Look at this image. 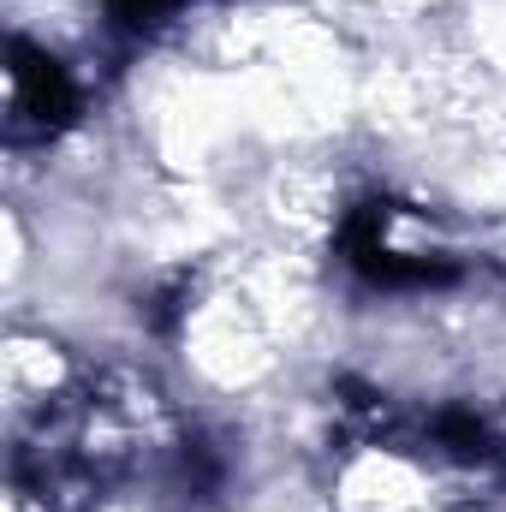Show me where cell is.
<instances>
[{
    "instance_id": "1",
    "label": "cell",
    "mask_w": 506,
    "mask_h": 512,
    "mask_svg": "<svg viewBox=\"0 0 506 512\" xmlns=\"http://www.w3.org/2000/svg\"><path fill=\"white\" fill-rule=\"evenodd\" d=\"M78 90L54 54H36L30 42H12V126L18 131H54L72 120Z\"/></svg>"
},
{
    "instance_id": "2",
    "label": "cell",
    "mask_w": 506,
    "mask_h": 512,
    "mask_svg": "<svg viewBox=\"0 0 506 512\" xmlns=\"http://www.w3.org/2000/svg\"><path fill=\"white\" fill-rule=\"evenodd\" d=\"M179 0H108V12L120 18V24H131V30H143V24H155V18H167Z\"/></svg>"
}]
</instances>
